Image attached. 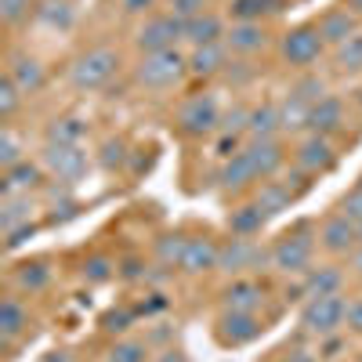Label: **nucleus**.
Wrapping results in <instances>:
<instances>
[{
    "label": "nucleus",
    "mask_w": 362,
    "mask_h": 362,
    "mask_svg": "<svg viewBox=\"0 0 362 362\" xmlns=\"http://www.w3.org/2000/svg\"><path fill=\"white\" fill-rule=\"evenodd\" d=\"M33 199H29V192L22 196H8L4 199V214H0V225H4V232H15L22 225H29V218H33Z\"/></svg>",
    "instance_id": "nucleus-28"
},
{
    "label": "nucleus",
    "mask_w": 362,
    "mask_h": 362,
    "mask_svg": "<svg viewBox=\"0 0 362 362\" xmlns=\"http://www.w3.org/2000/svg\"><path fill=\"white\" fill-rule=\"evenodd\" d=\"M286 362H319V355H312V351H290Z\"/></svg>",
    "instance_id": "nucleus-53"
},
{
    "label": "nucleus",
    "mask_w": 362,
    "mask_h": 362,
    "mask_svg": "<svg viewBox=\"0 0 362 362\" xmlns=\"http://www.w3.org/2000/svg\"><path fill=\"white\" fill-rule=\"evenodd\" d=\"M315 239H319V247H322L326 254L344 257V254H351V250L358 247V228H355V221H348L344 214H334V218L322 221V228H319Z\"/></svg>",
    "instance_id": "nucleus-12"
},
{
    "label": "nucleus",
    "mask_w": 362,
    "mask_h": 362,
    "mask_svg": "<svg viewBox=\"0 0 362 362\" xmlns=\"http://www.w3.org/2000/svg\"><path fill=\"white\" fill-rule=\"evenodd\" d=\"M344 4H348V8L355 11V15H362V0H344Z\"/></svg>",
    "instance_id": "nucleus-55"
},
{
    "label": "nucleus",
    "mask_w": 362,
    "mask_h": 362,
    "mask_svg": "<svg viewBox=\"0 0 362 362\" xmlns=\"http://www.w3.org/2000/svg\"><path fill=\"white\" fill-rule=\"evenodd\" d=\"M341 124H344V105H341V98H319L315 105H312V116H308V131L312 134H334V131H341Z\"/></svg>",
    "instance_id": "nucleus-18"
},
{
    "label": "nucleus",
    "mask_w": 362,
    "mask_h": 362,
    "mask_svg": "<svg viewBox=\"0 0 362 362\" xmlns=\"http://www.w3.org/2000/svg\"><path fill=\"white\" fill-rule=\"evenodd\" d=\"M15 279H18V286L22 290H29V293H37V290H44L47 283H51V264L47 261H25V264H18V272H15Z\"/></svg>",
    "instance_id": "nucleus-33"
},
{
    "label": "nucleus",
    "mask_w": 362,
    "mask_h": 362,
    "mask_svg": "<svg viewBox=\"0 0 362 362\" xmlns=\"http://www.w3.org/2000/svg\"><path fill=\"white\" fill-rule=\"evenodd\" d=\"M261 300H264V290L254 279H235L225 290V308H232V312H257Z\"/></svg>",
    "instance_id": "nucleus-23"
},
{
    "label": "nucleus",
    "mask_w": 362,
    "mask_h": 362,
    "mask_svg": "<svg viewBox=\"0 0 362 362\" xmlns=\"http://www.w3.org/2000/svg\"><path fill=\"white\" fill-rule=\"evenodd\" d=\"M170 15H177L181 22H192L206 15V0H170Z\"/></svg>",
    "instance_id": "nucleus-43"
},
{
    "label": "nucleus",
    "mask_w": 362,
    "mask_h": 362,
    "mask_svg": "<svg viewBox=\"0 0 362 362\" xmlns=\"http://www.w3.org/2000/svg\"><path fill=\"white\" fill-rule=\"evenodd\" d=\"M261 264H272V250H261V243L254 239L235 235L221 247V261L218 272H228V276H243V272H257Z\"/></svg>",
    "instance_id": "nucleus-6"
},
{
    "label": "nucleus",
    "mask_w": 362,
    "mask_h": 362,
    "mask_svg": "<svg viewBox=\"0 0 362 362\" xmlns=\"http://www.w3.org/2000/svg\"><path fill=\"white\" fill-rule=\"evenodd\" d=\"M312 254H315V239L308 225H297L293 232H286L276 247H272V268L286 272V276H300L312 268Z\"/></svg>",
    "instance_id": "nucleus-3"
},
{
    "label": "nucleus",
    "mask_w": 362,
    "mask_h": 362,
    "mask_svg": "<svg viewBox=\"0 0 362 362\" xmlns=\"http://www.w3.org/2000/svg\"><path fill=\"white\" fill-rule=\"evenodd\" d=\"M247 127H250V109H243V105H235L232 112H225V116H221V131H225V134H232V138H239Z\"/></svg>",
    "instance_id": "nucleus-41"
},
{
    "label": "nucleus",
    "mask_w": 362,
    "mask_h": 362,
    "mask_svg": "<svg viewBox=\"0 0 362 362\" xmlns=\"http://www.w3.org/2000/svg\"><path fill=\"white\" fill-rule=\"evenodd\" d=\"M358 189H362V177H358Z\"/></svg>",
    "instance_id": "nucleus-57"
},
{
    "label": "nucleus",
    "mask_w": 362,
    "mask_h": 362,
    "mask_svg": "<svg viewBox=\"0 0 362 362\" xmlns=\"http://www.w3.org/2000/svg\"><path fill=\"white\" fill-rule=\"evenodd\" d=\"M344 315H348V297H344V293L308 297L305 312H300V326H305V334H312V337H319V341H322V337L341 334Z\"/></svg>",
    "instance_id": "nucleus-2"
},
{
    "label": "nucleus",
    "mask_w": 362,
    "mask_h": 362,
    "mask_svg": "<svg viewBox=\"0 0 362 362\" xmlns=\"http://www.w3.org/2000/svg\"><path fill=\"white\" fill-rule=\"evenodd\" d=\"M344 286V272L337 264H319L305 272V283H300V293L305 297H326V293H341Z\"/></svg>",
    "instance_id": "nucleus-16"
},
{
    "label": "nucleus",
    "mask_w": 362,
    "mask_h": 362,
    "mask_svg": "<svg viewBox=\"0 0 362 362\" xmlns=\"http://www.w3.org/2000/svg\"><path fill=\"white\" fill-rule=\"evenodd\" d=\"M145 344L141 341H119L112 351H109V358L105 362H145Z\"/></svg>",
    "instance_id": "nucleus-39"
},
{
    "label": "nucleus",
    "mask_w": 362,
    "mask_h": 362,
    "mask_svg": "<svg viewBox=\"0 0 362 362\" xmlns=\"http://www.w3.org/2000/svg\"><path fill=\"white\" fill-rule=\"evenodd\" d=\"M119 4H124V15H145L156 0H119Z\"/></svg>",
    "instance_id": "nucleus-50"
},
{
    "label": "nucleus",
    "mask_w": 362,
    "mask_h": 362,
    "mask_svg": "<svg viewBox=\"0 0 362 362\" xmlns=\"http://www.w3.org/2000/svg\"><path fill=\"white\" fill-rule=\"evenodd\" d=\"M37 18H40L47 29H73L76 11H73L69 0H44V4L37 8Z\"/></svg>",
    "instance_id": "nucleus-29"
},
{
    "label": "nucleus",
    "mask_w": 362,
    "mask_h": 362,
    "mask_svg": "<svg viewBox=\"0 0 362 362\" xmlns=\"http://www.w3.org/2000/svg\"><path fill=\"white\" fill-rule=\"evenodd\" d=\"M254 76V69L247 66V62H228V80H235V83H247Z\"/></svg>",
    "instance_id": "nucleus-48"
},
{
    "label": "nucleus",
    "mask_w": 362,
    "mask_h": 362,
    "mask_svg": "<svg viewBox=\"0 0 362 362\" xmlns=\"http://www.w3.org/2000/svg\"><path fill=\"white\" fill-rule=\"evenodd\" d=\"M247 153H250V160H254V167H257V177H261V181H264V177H272V174H276V170L283 167V160H286L279 138H254V141L247 145Z\"/></svg>",
    "instance_id": "nucleus-17"
},
{
    "label": "nucleus",
    "mask_w": 362,
    "mask_h": 362,
    "mask_svg": "<svg viewBox=\"0 0 362 362\" xmlns=\"http://www.w3.org/2000/svg\"><path fill=\"white\" fill-rule=\"evenodd\" d=\"M185 247H189L185 235H163V239H156V257H160V264H181V257H185Z\"/></svg>",
    "instance_id": "nucleus-36"
},
{
    "label": "nucleus",
    "mask_w": 362,
    "mask_h": 362,
    "mask_svg": "<svg viewBox=\"0 0 362 362\" xmlns=\"http://www.w3.org/2000/svg\"><path fill=\"white\" fill-rule=\"evenodd\" d=\"M29 8H33V0H0V18L8 25H18L29 15Z\"/></svg>",
    "instance_id": "nucleus-42"
},
{
    "label": "nucleus",
    "mask_w": 362,
    "mask_h": 362,
    "mask_svg": "<svg viewBox=\"0 0 362 362\" xmlns=\"http://www.w3.org/2000/svg\"><path fill=\"white\" fill-rule=\"evenodd\" d=\"M221 261V247L214 243V239H206V235H196L189 239V247H185V257H181V272H189V276H203V272H214Z\"/></svg>",
    "instance_id": "nucleus-13"
},
{
    "label": "nucleus",
    "mask_w": 362,
    "mask_h": 362,
    "mask_svg": "<svg viewBox=\"0 0 362 362\" xmlns=\"http://www.w3.org/2000/svg\"><path fill=\"white\" fill-rule=\"evenodd\" d=\"M250 181H257V167H254V160H250L247 148H239V153L228 156V163H225V170H221V185L232 189V192H239V189H247Z\"/></svg>",
    "instance_id": "nucleus-20"
},
{
    "label": "nucleus",
    "mask_w": 362,
    "mask_h": 362,
    "mask_svg": "<svg viewBox=\"0 0 362 362\" xmlns=\"http://www.w3.org/2000/svg\"><path fill=\"white\" fill-rule=\"evenodd\" d=\"M344 326L351 329V334H362V297L348 300V315H344Z\"/></svg>",
    "instance_id": "nucleus-47"
},
{
    "label": "nucleus",
    "mask_w": 362,
    "mask_h": 362,
    "mask_svg": "<svg viewBox=\"0 0 362 362\" xmlns=\"http://www.w3.org/2000/svg\"><path fill=\"white\" fill-rule=\"evenodd\" d=\"M0 163H4V170L22 163V138L11 127H4V134H0Z\"/></svg>",
    "instance_id": "nucleus-37"
},
{
    "label": "nucleus",
    "mask_w": 362,
    "mask_h": 362,
    "mask_svg": "<svg viewBox=\"0 0 362 362\" xmlns=\"http://www.w3.org/2000/svg\"><path fill=\"white\" fill-rule=\"evenodd\" d=\"M83 134H87V124L76 116H58L47 127V141H54V145H80Z\"/></svg>",
    "instance_id": "nucleus-32"
},
{
    "label": "nucleus",
    "mask_w": 362,
    "mask_h": 362,
    "mask_svg": "<svg viewBox=\"0 0 362 362\" xmlns=\"http://www.w3.org/2000/svg\"><path fill=\"white\" fill-rule=\"evenodd\" d=\"M225 22L218 18V15H199V18H192V22H185V40L192 44V47H203V44H221L225 40Z\"/></svg>",
    "instance_id": "nucleus-22"
},
{
    "label": "nucleus",
    "mask_w": 362,
    "mask_h": 362,
    "mask_svg": "<svg viewBox=\"0 0 362 362\" xmlns=\"http://www.w3.org/2000/svg\"><path fill=\"white\" fill-rule=\"evenodd\" d=\"M177 40H185V22H181L177 15H156V18H148L141 29H138V51L141 54H153V51H170Z\"/></svg>",
    "instance_id": "nucleus-5"
},
{
    "label": "nucleus",
    "mask_w": 362,
    "mask_h": 362,
    "mask_svg": "<svg viewBox=\"0 0 362 362\" xmlns=\"http://www.w3.org/2000/svg\"><path fill=\"white\" fill-rule=\"evenodd\" d=\"M185 73H189V58L181 54L177 47L153 51V54H145L141 62L134 66V83L145 87V90H170L174 83H181Z\"/></svg>",
    "instance_id": "nucleus-1"
},
{
    "label": "nucleus",
    "mask_w": 362,
    "mask_h": 362,
    "mask_svg": "<svg viewBox=\"0 0 362 362\" xmlns=\"http://www.w3.org/2000/svg\"><path fill=\"white\" fill-rule=\"evenodd\" d=\"M293 163H297V170H300V174H326L329 167L337 163L334 141H329L326 134H308L305 141L297 145Z\"/></svg>",
    "instance_id": "nucleus-11"
},
{
    "label": "nucleus",
    "mask_w": 362,
    "mask_h": 362,
    "mask_svg": "<svg viewBox=\"0 0 362 362\" xmlns=\"http://www.w3.org/2000/svg\"><path fill=\"white\" fill-rule=\"evenodd\" d=\"M268 11H279V0H232V15L239 22H261Z\"/></svg>",
    "instance_id": "nucleus-34"
},
{
    "label": "nucleus",
    "mask_w": 362,
    "mask_h": 362,
    "mask_svg": "<svg viewBox=\"0 0 362 362\" xmlns=\"http://www.w3.org/2000/svg\"><path fill=\"white\" fill-rule=\"evenodd\" d=\"M308 116H312V102H305L300 95H293V90H290L286 102H279L283 131H300V127H308Z\"/></svg>",
    "instance_id": "nucleus-31"
},
{
    "label": "nucleus",
    "mask_w": 362,
    "mask_h": 362,
    "mask_svg": "<svg viewBox=\"0 0 362 362\" xmlns=\"http://www.w3.org/2000/svg\"><path fill=\"white\" fill-rule=\"evenodd\" d=\"M322 47H326V40H322V33H319V25H293L290 33L283 37V44H279V51H283V58L290 66H312V62H319V54H322Z\"/></svg>",
    "instance_id": "nucleus-8"
},
{
    "label": "nucleus",
    "mask_w": 362,
    "mask_h": 362,
    "mask_svg": "<svg viewBox=\"0 0 362 362\" xmlns=\"http://www.w3.org/2000/svg\"><path fill=\"white\" fill-rule=\"evenodd\" d=\"M112 268H116V264H112L109 257H87V261H83V279H87V283H109V279H112Z\"/></svg>",
    "instance_id": "nucleus-40"
},
{
    "label": "nucleus",
    "mask_w": 362,
    "mask_h": 362,
    "mask_svg": "<svg viewBox=\"0 0 362 362\" xmlns=\"http://www.w3.org/2000/svg\"><path fill=\"white\" fill-rule=\"evenodd\" d=\"M177 124L192 138L214 134V131H221V109H218V102L210 95H196V98H189L185 105L177 109Z\"/></svg>",
    "instance_id": "nucleus-7"
},
{
    "label": "nucleus",
    "mask_w": 362,
    "mask_h": 362,
    "mask_svg": "<svg viewBox=\"0 0 362 362\" xmlns=\"http://www.w3.org/2000/svg\"><path fill=\"white\" fill-rule=\"evenodd\" d=\"M355 228H358V243H362V221H358V225H355Z\"/></svg>",
    "instance_id": "nucleus-56"
},
{
    "label": "nucleus",
    "mask_w": 362,
    "mask_h": 362,
    "mask_svg": "<svg viewBox=\"0 0 362 362\" xmlns=\"http://www.w3.org/2000/svg\"><path fill=\"white\" fill-rule=\"evenodd\" d=\"M254 203L264 210V218H272V214H279V210H286L293 203V192H290L286 181H261Z\"/></svg>",
    "instance_id": "nucleus-26"
},
{
    "label": "nucleus",
    "mask_w": 362,
    "mask_h": 362,
    "mask_svg": "<svg viewBox=\"0 0 362 362\" xmlns=\"http://www.w3.org/2000/svg\"><path fill=\"white\" fill-rule=\"evenodd\" d=\"M18 105H22V90H18V83L11 76H4L0 80V116L11 119L18 112Z\"/></svg>",
    "instance_id": "nucleus-38"
},
{
    "label": "nucleus",
    "mask_w": 362,
    "mask_h": 362,
    "mask_svg": "<svg viewBox=\"0 0 362 362\" xmlns=\"http://www.w3.org/2000/svg\"><path fill=\"white\" fill-rule=\"evenodd\" d=\"M341 214L348 218V221H362V189H355V192H348L344 199H341Z\"/></svg>",
    "instance_id": "nucleus-45"
},
{
    "label": "nucleus",
    "mask_w": 362,
    "mask_h": 362,
    "mask_svg": "<svg viewBox=\"0 0 362 362\" xmlns=\"http://www.w3.org/2000/svg\"><path fill=\"white\" fill-rule=\"evenodd\" d=\"M40 362H76L73 358V351H66V348H58V351H47Z\"/></svg>",
    "instance_id": "nucleus-51"
},
{
    "label": "nucleus",
    "mask_w": 362,
    "mask_h": 362,
    "mask_svg": "<svg viewBox=\"0 0 362 362\" xmlns=\"http://www.w3.org/2000/svg\"><path fill=\"white\" fill-rule=\"evenodd\" d=\"M261 334H264V322L257 319V312H232V308H225V315L218 319V341L225 348L250 344Z\"/></svg>",
    "instance_id": "nucleus-10"
},
{
    "label": "nucleus",
    "mask_w": 362,
    "mask_h": 362,
    "mask_svg": "<svg viewBox=\"0 0 362 362\" xmlns=\"http://www.w3.org/2000/svg\"><path fill=\"white\" fill-rule=\"evenodd\" d=\"M293 95H300V98H305V102H319V98H326V83L319 80V76H308V80H300L297 87H293Z\"/></svg>",
    "instance_id": "nucleus-44"
},
{
    "label": "nucleus",
    "mask_w": 362,
    "mask_h": 362,
    "mask_svg": "<svg viewBox=\"0 0 362 362\" xmlns=\"http://www.w3.org/2000/svg\"><path fill=\"white\" fill-rule=\"evenodd\" d=\"M131 319H134V315H131L127 308H119V312H109V315L102 319V326H105V334H124V329L131 326Z\"/></svg>",
    "instance_id": "nucleus-46"
},
{
    "label": "nucleus",
    "mask_w": 362,
    "mask_h": 362,
    "mask_svg": "<svg viewBox=\"0 0 362 362\" xmlns=\"http://www.w3.org/2000/svg\"><path fill=\"white\" fill-rule=\"evenodd\" d=\"M337 66H341V73H362V33L348 37L337 47Z\"/></svg>",
    "instance_id": "nucleus-35"
},
{
    "label": "nucleus",
    "mask_w": 362,
    "mask_h": 362,
    "mask_svg": "<svg viewBox=\"0 0 362 362\" xmlns=\"http://www.w3.org/2000/svg\"><path fill=\"white\" fill-rule=\"evenodd\" d=\"M44 170L51 177H58L62 185H73V181H80L87 174V153L80 145H54V141H47V148H44Z\"/></svg>",
    "instance_id": "nucleus-9"
},
{
    "label": "nucleus",
    "mask_w": 362,
    "mask_h": 362,
    "mask_svg": "<svg viewBox=\"0 0 362 362\" xmlns=\"http://www.w3.org/2000/svg\"><path fill=\"white\" fill-rule=\"evenodd\" d=\"M25 326H29V312L22 308V300L15 293H8L0 300V334H4V341H15Z\"/></svg>",
    "instance_id": "nucleus-25"
},
{
    "label": "nucleus",
    "mask_w": 362,
    "mask_h": 362,
    "mask_svg": "<svg viewBox=\"0 0 362 362\" xmlns=\"http://www.w3.org/2000/svg\"><path fill=\"white\" fill-rule=\"evenodd\" d=\"M348 257H351V272H355V276H362V243H358Z\"/></svg>",
    "instance_id": "nucleus-54"
},
{
    "label": "nucleus",
    "mask_w": 362,
    "mask_h": 362,
    "mask_svg": "<svg viewBox=\"0 0 362 362\" xmlns=\"http://www.w3.org/2000/svg\"><path fill=\"white\" fill-rule=\"evenodd\" d=\"M254 138H276L283 131V119H279V105H261V109H250V127H247Z\"/></svg>",
    "instance_id": "nucleus-30"
},
{
    "label": "nucleus",
    "mask_w": 362,
    "mask_h": 362,
    "mask_svg": "<svg viewBox=\"0 0 362 362\" xmlns=\"http://www.w3.org/2000/svg\"><path fill=\"white\" fill-rule=\"evenodd\" d=\"M264 44H268V33L261 22H235L225 33V47L235 54H257L264 51Z\"/></svg>",
    "instance_id": "nucleus-15"
},
{
    "label": "nucleus",
    "mask_w": 362,
    "mask_h": 362,
    "mask_svg": "<svg viewBox=\"0 0 362 362\" xmlns=\"http://www.w3.org/2000/svg\"><path fill=\"white\" fill-rule=\"evenodd\" d=\"M37 185H40V167L37 163L22 160V163H15V167L4 170V199L8 196H22V192L37 189Z\"/></svg>",
    "instance_id": "nucleus-24"
},
{
    "label": "nucleus",
    "mask_w": 362,
    "mask_h": 362,
    "mask_svg": "<svg viewBox=\"0 0 362 362\" xmlns=\"http://www.w3.org/2000/svg\"><path fill=\"white\" fill-rule=\"evenodd\" d=\"M105 167H112V163H119L124 160V141H105Z\"/></svg>",
    "instance_id": "nucleus-49"
},
{
    "label": "nucleus",
    "mask_w": 362,
    "mask_h": 362,
    "mask_svg": "<svg viewBox=\"0 0 362 362\" xmlns=\"http://www.w3.org/2000/svg\"><path fill=\"white\" fill-rule=\"evenodd\" d=\"M156 362H189V358L181 355L177 348H167V351H160V355H156Z\"/></svg>",
    "instance_id": "nucleus-52"
},
{
    "label": "nucleus",
    "mask_w": 362,
    "mask_h": 362,
    "mask_svg": "<svg viewBox=\"0 0 362 362\" xmlns=\"http://www.w3.org/2000/svg\"><path fill=\"white\" fill-rule=\"evenodd\" d=\"M116 69H119V54L112 47H90L87 54H80L69 66V80L80 90H98L112 80Z\"/></svg>",
    "instance_id": "nucleus-4"
},
{
    "label": "nucleus",
    "mask_w": 362,
    "mask_h": 362,
    "mask_svg": "<svg viewBox=\"0 0 362 362\" xmlns=\"http://www.w3.org/2000/svg\"><path fill=\"white\" fill-rule=\"evenodd\" d=\"M319 33H322V40H326V44L341 47L348 37H355V33H358V18H355V11H351V8H329V11L319 18Z\"/></svg>",
    "instance_id": "nucleus-14"
},
{
    "label": "nucleus",
    "mask_w": 362,
    "mask_h": 362,
    "mask_svg": "<svg viewBox=\"0 0 362 362\" xmlns=\"http://www.w3.org/2000/svg\"><path fill=\"white\" fill-rule=\"evenodd\" d=\"M8 76L18 83V90L22 95H33V90H40L44 87V66L37 62V58H29V54H22V58H11V66H8Z\"/></svg>",
    "instance_id": "nucleus-21"
},
{
    "label": "nucleus",
    "mask_w": 362,
    "mask_h": 362,
    "mask_svg": "<svg viewBox=\"0 0 362 362\" xmlns=\"http://www.w3.org/2000/svg\"><path fill=\"white\" fill-rule=\"evenodd\" d=\"M358 362H362V355H358Z\"/></svg>",
    "instance_id": "nucleus-58"
},
{
    "label": "nucleus",
    "mask_w": 362,
    "mask_h": 362,
    "mask_svg": "<svg viewBox=\"0 0 362 362\" xmlns=\"http://www.w3.org/2000/svg\"><path fill=\"white\" fill-rule=\"evenodd\" d=\"M228 66V47L225 40L221 44H203V47H192L189 54V73L192 76H214Z\"/></svg>",
    "instance_id": "nucleus-19"
},
{
    "label": "nucleus",
    "mask_w": 362,
    "mask_h": 362,
    "mask_svg": "<svg viewBox=\"0 0 362 362\" xmlns=\"http://www.w3.org/2000/svg\"><path fill=\"white\" fill-rule=\"evenodd\" d=\"M228 228H232V235L254 239V235L264 228V210H261L257 203H250V206H235L232 214H228Z\"/></svg>",
    "instance_id": "nucleus-27"
}]
</instances>
